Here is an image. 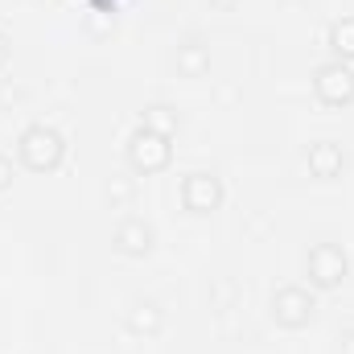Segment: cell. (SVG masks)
<instances>
[{
  "label": "cell",
  "instance_id": "6da1fadb",
  "mask_svg": "<svg viewBox=\"0 0 354 354\" xmlns=\"http://www.w3.org/2000/svg\"><path fill=\"white\" fill-rule=\"evenodd\" d=\"M21 161L29 165V169H54L58 161H62V153H66V145H62V136L54 132V128H46V124H33L25 136H21Z\"/></svg>",
  "mask_w": 354,
  "mask_h": 354
},
{
  "label": "cell",
  "instance_id": "7a4b0ae2",
  "mask_svg": "<svg viewBox=\"0 0 354 354\" xmlns=\"http://www.w3.org/2000/svg\"><path fill=\"white\" fill-rule=\"evenodd\" d=\"M128 161L145 174H157L169 165V136L165 132H153V128H140L128 145Z\"/></svg>",
  "mask_w": 354,
  "mask_h": 354
},
{
  "label": "cell",
  "instance_id": "3957f363",
  "mask_svg": "<svg viewBox=\"0 0 354 354\" xmlns=\"http://www.w3.org/2000/svg\"><path fill=\"white\" fill-rule=\"evenodd\" d=\"M313 91H317V99H322V103L342 107V103H351V99H354V71L346 66V62H330V66H322V71H317Z\"/></svg>",
  "mask_w": 354,
  "mask_h": 354
},
{
  "label": "cell",
  "instance_id": "277c9868",
  "mask_svg": "<svg viewBox=\"0 0 354 354\" xmlns=\"http://www.w3.org/2000/svg\"><path fill=\"white\" fill-rule=\"evenodd\" d=\"M272 317H276L280 326L297 330V326H305V322L313 317V297H309L305 288L288 284V288H280V292L272 297Z\"/></svg>",
  "mask_w": 354,
  "mask_h": 354
},
{
  "label": "cell",
  "instance_id": "5b68a950",
  "mask_svg": "<svg viewBox=\"0 0 354 354\" xmlns=\"http://www.w3.org/2000/svg\"><path fill=\"white\" fill-rule=\"evenodd\" d=\"M342 276H346V256H342V248H334V243H317V248L309 252V280H313V284L334 288Z\"/></svg>",
  "mask_w": 354,
  "mask_h": 354
},
{
  "label": "cell",
  "instance_id": "8992f818",
  "mask_svg": "<svg viewBox=\"0 0 354 354\" xmlns=\"http://www.w3.org/2000/svg\"><path fill=\"white\" fill-rule=\"evenodd\" d=\"M181 198H185V206L194 214H206V210H214L223 202V181L214 174H189L181 181Z\"/></svg>",
  "mask_w": 354,
  "mask_h": 354
},
{
  "label": "cell",
  "instance_id": "52a82bcc",
  "mask_svg": "<svg viewBox=\"0 0 354 354\" xmlns=\"http://www.w3.org/2000/svg\"><path fill=\"white\" fill-rule=\"evenodd\" d=\"M115 248H120L124 256H145V252L153 248V231H149L140 218H128V223H120V231H115Z\"/></svg>",
  "mask_w": 354,
  "mask_h": 354
},
{
  "label": "cell",
  "instance_id": "ba28073f",
  "mask_svg": "<svg viewBox=\"0 0 354 354\" xmlns=\"http://www.w3.org/2000/svg\"><path fill=\"white\" fill-rule=\"evenodd\" d=\"M309 169L317 177H334L342 169V153H338V145H330V140H322V145H313L309 149Z\"/></svg>",
  "mask_w": 354,
  "mask_h": 354
},
{
  "label": "cell",
  "instance_id": "9c48e42d",
  "mask_svg": "<svg viewBox=\"0 0 354 354\" xmlns=\"http://www.w3.org/2000/svg\"><path fill=\"white\" fill-rule=\"evenodd\" d=\"M330 46H334L338 58H354V17L334 21V29H330Z\"/></svg>",
  "mask_w": 354,
  "mask_h": 354
},
{
  "label": "cell",
  "instance_id": "30bf717a",
  "mask_svg": "<svg viewBox=\"0 0 354 354\" xmlns=\"http://www.w3.org/2000/svg\"><path fill=\"white\" fill-rule=\"evenodd\" d=\"M128 326L140 334V330H149V334H157L161 330V309L157 305H136L132 309V317H128Z\"/></svg>",
  "mask_w": 354,
  "mask_h": 354
},
{
  "label": "cell",
  "instance_id": "8fae6325",
  "mask_svg": "<svg viewBox=\"0 0 354 354\" xmlns=\"http://www.w3.org/2000/svg\"><path fill=\"white\" fill-rule=\"evenodd\" d=\"M8 181H12V161L0 157V189H8Z\"/></svg>",
  "mask_w": 354,
  "mask_h": 354
},
{
  "label": "cell",
  "instance_id": "7c38bea8",
  "mask_svg": "<svg viewBox=\"0 0 354 354\" xmlns=\"http://www.w3.org/2000/svg\"><path fill=\"white\" fill-rule=\"evenodd\" d=\"M342 354H354V334H346V338H342Z\"/></svg>",
  "mask_w": 354,
  "mask_h": 354
},
{
  "label": "cell",
  "instance_id": "4fadbf2b",
  "mask_svg": "<svg viewBox=\"0 0 354 354\" xmlns=\"http://www.w3.org/2000/svg\"><path fill=\"white\" fill-rule=\"evenodd\" d=\"M4 58H8V37L0 33V62H4Z\"/></svg>",
  "mask_w": 354,
  "mask_h": 354
}]
</instances>
